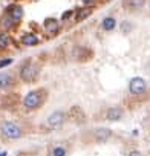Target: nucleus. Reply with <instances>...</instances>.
Returning <instances> with one entry per match:
<instances>
[{"instance_id": "a211bd4d", "label": "nucleus", "mask_w": 150, "mask_h": 156, "mask_svg": "<svg viewBox=\"0 0 150 156\" xmlns=\"http://www.w3.org/2000/svg\"><path fill=\"white\" fill-rule=\"evenodd\" d=\"M66 154V150L63 147H55L54 148V156H64Z\"/></svg>"}, {"instance_id": "ddd939ff", "label": "nucleus", "mask_w": 150, "mask_h": 156, "mask_svg": "<svg viewBox=\"0 0 150 156\" xmlns=\"http://www.w3.org/2000/svg\"><path fill=\"white\" fill-rule=\"evenodd\" d=\"M124 6H126L127 9H132V11L141 9V8L144 6V0H126Z\"/></svg>"}, {"instance_id": "423d86ee", "label": "nucleus", "mask_w": 150, "mask_h": 156, "mask_svg": "<svg viewBox=\"0 0 150 156\" xmlns=\"http://www.w3.org/2000/svg\"><path fill=\"white\" fill-rule=\"evenodd\" d=\"M6 16H9L14 20V23H19L23 17V8L19 6V5H12L6 9Z\"/></svg>"}, {"instance_id": "9d476101", "label": "nucleus", "mask_w": 150, "mask_h": 156, "mask_svg": "<svg viewBox=\"0 0 150 156\" xmlns=\"http://www.w3.org/2000/svg\"><path fill=\"white\" fill-rule=\"evenodd\" d=\"M121 116H123V110L120 107H110L106 113V118L109 121H118V119H121Z\"/></svg>"}, {"instance_id": "1a4fd4ad", "label": "nucleus", "mask_w": 150, "mask_h": 156, "mask_svg": "<svg viewBox=\"0 0 150 156\" xmlns=\"http://www.w3.org/2000/svg\"><path fill=\"white\" fill-rule=\"evenodd\" d=\"M58 28H60V25H58V22H57L55 19H48V20L45 22V29H46V32L51 34V35L57 34V32H58Z\"/></svg>"}, {"instance_id": "f8f14e48", "label": "nucleus", "mask_w": 150, "mask_h": 156, "mask_svg": "<svg viewBox=\"0 0 150 156\" xmlns=\"http://www.w3.org/2000/svg\"><path fill=\"white\" fill-rule=\"evenodd\" d=\"M70 118L75 119V122L81 124V121L84 119V113H83V110L80 107H72L70 109Z\"/></svg>"}, {"instance_id": "0eeeda50", "label": "nucleus", "mask_w": 150, "mask_h": 156, "mask_svg": "<svg viewBox=\"0 0 150 156\" xmlns=\"http://www.w3.org/2000/svg\"><path fill=\"white\" fill-rule=\"evenodd\" d=\"M16 84V80L9 73H0V89H9Z\"/></svg>"}, {"instance_id": "4468645a", "label": "nucleus", "mask_w": 150, "mask_h": 156, "mask_svg": "<svg viewBox=\"0 0 150 156\" xmlns=\"http://www.w3.org/2000/svg\"><path fill=\"white\" fill-rule=\"evenodd\" d=\"M103 29L104 31H112L113 28H115V25H116V22H115V19L113 17H106L104 20H103Z\"/></svg>"}, {"instance_id": "6e6552de", "label": "nucleus", "mask_w": 150, "mask_h": 156, "mask_svg": "<svg viewBox=\"0 0 150 156\" xmlns=\"http://www.w3.org/2000/svg\"><path fill=\"white\" fill-rule=\"evenodd\" d=\"M110 136H112V132H110L109 129L101 127V129H95V130H94V138H95L97 141H100V142L107 141Z\"/></svg>"}, {"instance_id": "f03ea898", "label": "nucleus", "mask_w": 150, "mask_h": 156, "mask_svg": "<svg viewBox=\"0 0 150 156\" xmlns=\"http://www.w3.org/2000/svg\"><path fill=\"white\" fill-rule=\"evenodd\" d=\"M38 72H40L38 66L32 61H28L26 64H23V67L20 70V78L25 83H34L38 78Z\"/></svg>"}, {"instance_id": "20e7f679", "label": "nucleus", "mask_w": 150, "mask_h": 156, "mask_svg": "<svg viewBox=\"0 0 150 156\" xmlns=\"http://www.w3.org/2000/svg\"><path fill=\"white\" fill-rule=\"evenodd\" d=\"M64 121H66V113L63 110H55L54 113H51L48 116L46 124H48L49 129H58L64 124Z\"/></svg>"}, {"instance_id": "2eb2a0df", "label": "nucleus", "mask_w": 150, "mask_h": 156, "mask_svg": "<svg viewBox=\"0 0 150 156\" xmlns=\"http://www.w3.org/2000/svg\"><path fill=\"white\" fill-rule=\"evenodd\" d=\"M92 14V11H91V8H81V9H78V12H77V22H81V20H84L86 17H89Z\"/></svg>"}, {"instance_id": "4be33fe9", "label": "nucleus", "mask_w": 150, "mask_h": 156, "mask_svg": "<svg viewBox=\"0 0 150 156\" xmlns=\"http://www.w3.org/2000/svg\"><path fill=\"white\" fill-rule=\"evenodd\" d=\"M83 2H84L86 5H92V3H95V0H83Z\"/></svg>"}, {"instance_id": "6ab92c4d", "label": "nucleus", "mask_w": 150, "mask_h": 156, "mask_svg": "<svg viewBox=\"0 0 150 156\" xmlns=\"http://www.w3.org/2000/svg\"><path fill=\"white\" fill-rule=\"evenodd\" d=\"M12 63L11 58H3V60H0V67H5V66H9Z\"/></svg>"}, {"instance_id": "dca6fc26", "label": "nucleus", "mask_w": 150, "mask_h": 156, "mask_svg": "<svg viewBox=\"0 0 150 156\" xmlns=\"http://www.w3.org/2000/svg\"><path fill=\"white\" fill-rule=\"evenodd\" d=\"M9 44V37L6 34H0V49H5Z\"/></svg>"}, {"instance_id": "f257e3e1", "label": "nucleus", "mask_w": 150, "mask_h": 156, "mask_svg": "<svg viewBox=\"0 0 150 156\" xmlns=\"http://www.w3.org/2000/svg\"><path fill=\"white\" fill-rule=\"evenodd\" d=\"M45 100H46V90H43V89L31 90L23 98V104H25L26 109H37L45 103Z\"/></svg>"}, {"instance_id": "aec40b11", "label": "nucleus", "mask_w": 150, "mask_h": 156, "mask_svg": "<svg viewBox=\"0 0 150 156\" xmlns=\"http://www.w3.org/2000/svg\"><path fill=\"white\" fill-rule=\"evenodd\" d=\"M70 14H72V11H66V12L61 16V20H66V19H69V17H70Z\"/></svg>"}, {"instance_id": "f3484780", "label": "nucleus", "mask_w": 150, "mask_h": 156, "mask_svg": "<svg viewBox=\"0 0 150 156\" xmlns=\"http://www.w3.org/2000/svg\"><path fill=\"white\" fill-rule=\"evenodd\" d=\"M132 23H129V22H123L121 23V31L123 32H129V31H132Z\"/></svg>"}, {"instance_id": "412c9836", "label": "nucleus", "mask_w": 150, "mask_h": 156, "mask_svg": "<svg viewBox=\"0 0 150 156\" xmlns=\"http://www.w3.org/2000/svg\"><path fill=\"white\" fill-rule=\"evenodd\" d=\"M129 156H142V154H141L139 151H136V150H133V151H130V153H129Z\"/></svg>"}, {"instance_id": "39448f33", "label": "nucleus", "mask_w": 150, "mask_h": 156, "mask_svg": "<svg viewBox=\"0 0 150 156\" xmlns=\"http://www.w3.org/2000/svg\"><path fill=\"white\" fill-rule=\"evenodd\" d=\"M145 87H147L145 81L142 80V78H139V76L132 78L130 83H129V90H130V94H133V95H141V94L145 90Z\"/></svg>"}, {"instance_id": "7ed1b4c3", "label": "nucleus", "mask_w": 150, "mask_h": 156, "mask_svg": "<svg viewBox=\"0 0 150 156\" xmlns=\"http://www.w3.org/2000/svg\"><path fill=\"white\" fill-rule=\"evenodd\" d=\"M0 133L8 139H19L22 138V129L12 122V121H5L0 124Z\"/></svg>"}, {"instance_id": "5701e85b", "label": "nucleus", "mask_w": 150, "mask_h": 156, "mask_svg": "<svg viewBox=\"0 0 150 156\" xmlns=\"http://www.w3.org/2000/svg\"><path fill=\"white\" fill-rule=\"evenodd\" d=\"M0 156H6V151H3V153H0Z\"/></svg>"}, {"instance_id": "9b49d317", "label": "nucleus", "mask_w": 150, "mask_h": 156, "mask_svg": "<svg viewBox=\"0 0 150 156\" xmlns=\"http://www.w3.org/2000/svg\"><path fill=\"white\" fill-rule=\"evenodd\" d=\"M38 37L35 35V34H25L23 37H22V43L23 44H26V46H35V44H38Z\"/></svg>"}]
</instances>
